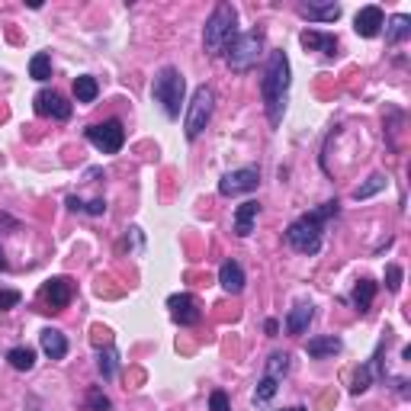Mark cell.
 <instances>
[{
    "mask_svg": "<svg viewBox=\"0 0 411 411\" xmlns=\"http://www.w3.org/2000/svg\"><path fill=\"white\" fill-rule=\"evenodd\" d=\"M299 42H303L309 51H325V55H335V49H337V39H335V35L315 33V29H305V33L299 35Z\"/></svg>",
    "mask_w": 411,
    "mask_h": 411,
    "instance_id": "obj_17",
    "label": "cell"
},
{
    "mask_svg": "<svg viewBox=\"0 0 411 411\" xmlns=\"http://www.w3.org/2000/svg\"><path fill=\"white\" fill-rule=\"evenodd\" d=\"M67 206H71V209H84V202H81V200H77V196H67Z\"/></svg>",
    "mask_w": 411,
    "mask_h": 411,
    "instance_id": "obj_36",
    "label": "cell"
},
{
    "mask_svg": "<svg viewBox=\"0 0 411 411\" xmlns=\"http://www.w3.org/2000/svg\"><path fill=\"white\" fill-rule=\"evenodd\" d=\"M260 184V170L257 168H238L228 170L222 180H218V193L222 196H238V193H251Z\"/></svg>",
    "mask_w": 411,
    "mask_h": 411,
    "instance_id": "obj_8",
    "label": "cell"
},
{
    "mask_svg": "<svg viewBox=\"0 0 411 411\" xmlns=\"http://www.w3.org/2000/svg\"><path fill=\"white\" fill-rule=\"evenodd\" d=\"M277 389H280V379H273V376H264L257 382V389H254V402L257 405H264V402H270L273 395H277Z\"/></svg>",
    "mask_w": 411,
    "mask_h": 411,
    "instance_id": "obj_26",
    "label": "cell"
},
{
    "mask_svg": "<svg viewBox=\"0 0 411 411\" xmlns=\"http://www.w3.org/2000/svg\"><path fill=\"white\" fill-rule=\"evenodd\" d=\"M84 212H90V216H103V212H106V202L93 200V202H87V206H84Z\"/></svg>",
    "mask_w": 411,
    "mask_h": 411,
    "instance_id": "obj_35",
    "label": "cell"
},
{
    "mask_svg": "<svg viewBox=\"0 0 411 411\" xmlns=\"http://www.w3.org/2000/svg\"><path fill=\"white\" fill-rule=\"evenodd\" d=\"M35 113L65 122V119H71V103H67L65 97H58L55 90H39L35 93Z\"/></svg>",
    "mask_w": 411,
    "mask_h": 411,
    "instance_id": "obj_10",
    "label": "cell"
},
{
    "mask_svg": "<svg viewBox=\"0 0 411 411\" xmlns=\"http://www.w3.org/2000/svg\"><path fill=\"white\" fill-rule=\"evenodd\" d=\"M289 84H293V74H289V58H286V51H270L264 77H260V97H264V109H267L270 126H280V122H283Z\"/></svg>",
    "mask_w": 411,
    "mask_h": 411,
    "instance_id": "obj_1",
    "label": "cell"
},
{
    "mask_svg": "<svg viewBox=\"0 0 411 411\" xmlns=\"http://www.w3.org/2000/svg\"><path fill=\"white\" fill-rule=\"evenodd\" d=\"M299 13L309 19H319V23H335L337 17H341V7L337 3H328V7H315V3H303L299 7Z\"/></svg>",
    "mask_w": 411,
    "mask_h": 411,
    "instance_id": "obj_19",
    "label": "cell"
},
{
    "mask_svg": "<svg viewBox=\"0 0 411 411\" xmlns=\"http://www.w3.org/2000/svg\"><path fill=\"white\" fill-rule=\"evenodd\" d=\"M408 35H411V19L405 17V13L392 17V23H389V29H386V42L389 45H398L402 39H408Z\"/></svg>",
    "mask_w": 411,
    "mask_h": 411,
    "instance_id": "obj_21",
    "label": "cell"
},
{
    "mask_svg": "<svg viewBox=\"0 0 411 411\" xmlns=\"http://www.w3.org/2000/svg\"><path fill=\"white\" fill-rule=\"evenodd\" d=\"M369 376H373V366L366 363V366L357 369V376H353L350 392H353V395H363V392H366V389H369Z\"/></svg>",
    "mask_w": 411,
    "mask_h": 411,
    "instance_id": "obj_29",
    "label": "cell"
},
{
    "mask_svg": "<svg viewBox=\"0 0 411 411\" xmlns=\"http://www.w3.org/2000/svg\"><path fill=\"white\" fill-rule=\"evenodd\" d=\"M97 93H100V84H97V77L81 74V77L74 81V100H77V103H93V100H97Z\"/></svg>",
    "mask_w": 411,
    "mask_h": 411,
    "instance_id": "obj_20",
    "label": "cell"
},
{
    "mask_svg": "<svg viewBox=\"0 0 411 411\" xmlns=\"http://www.w3.org/2000/svg\"><path fill=\"white\" fill-rule=\"evenodd\" d=\"M264 55V33L260 29H248V33H238L225 49V61L235 74H248L257 58Z\"/></svg>",
    "mask_w": 411,
    "mask_h": 411,
    "instance_id": "obj_5",
    "label": "cell"
},
{
    "mask_svg": "<svg viewBox=\"0 0 411 411\" xmlns=\"http://www.w3.org/2000/svg\"><path fill=\"white\" fill-rule=\"evenodd\" d=\"M212 109H216V93H212V87H196L193 90V100H190V106H186V119H184V132L186 138L193 142V138H200L202 129L209 126L212 119Z\"/></svg>",
    "mask_w": 411,
    "mask_h": 411,
    "instance_id": "obj_6",
    "label": "cell"
},
{
    "mask_svg": "<svg viewBox=\"0 0 411 411\" xmlns=\"http://www.w3.org/2000/svg\"><path fill=\"white\" fill-rule=\"evenodd\" d=\"M29 74L35 77V81H49L51 77V58L45 55V51H35L33 61H29Z\"/></svg>",
    "mask_w": 411,
    "mask_h": 411,
    "instance_id": "obj_24",
    "label": "cell"
},
{
    "mask_svg": "<svg viewBox=\"0 0 411 411\" xmlns=\"http://www.w3.org/2000/svg\"><path fill=\"white\" fill-rule=\"evenodd\" d=\"M379 190H386V174H373L366 184H360L353 190V200H369V196H376Z\"/></svg>",
    "mask_w": 411,
    "mask_h": 411,
    "instance_id": "obj_23",
    "label": "cell"
},
{
    "mask_svg": "<svg viewBox=\"0 0 411 411\" xmlns=\"http://www.w3.org/2000/svg\"><path fill=\"white\" fill-rule=\"evenodd\" d=\"M277 331H280V325L270 319V321H267V335H270V337H277Z\"/></svg>",
    "mask_w": 411,
    "mask_h": 411,
    "instance_id": "obj_37",
    "label": "cell"
},
{
    "mask_svg": "<svg viewBox=\"0 0 411 411\" xmlns=\"http://www.w3.org/2000/svg\"><path fill=\"white\" fill-rule=\"evenodd\" d=\"M341 337L328 335V337H312L309 347H305V353L309 357H315V360H321V357H335V353H341Z\"/></svg>",
    "mask_w": 411,
    "mask_h": 411,
    "instance_id": "obj_18",
    "label": "cell"
},
{
    "mask_svg": "<svg viewBox=\"0 0 411 411\" xmlns=\"http://www.w3.org/2000/svg\"><path fill=\"white\" fill-rule=\"evenodd\" d=\"M312 315H315V309H312V305H296V309L286 315V331H289L293 337L305 335V331H309V325H312Z\"/></svg>",
    "mask_w": 411,
    "mask_h": 411,
    "instance_id": "obj_16",
    "label": "cell"
},
{
    "mask_svg": "<svg viewBox=\"0 0 411 411\" xmlns=\"http://www.w3.org/2000/svg\"><path fill=\"white\" fill-rule=\"evenodd\" d=\"M19 299H23V296H19L17 289H0V312H7V309H13V305H19Z\"/></svg>",
    "mask_w": 411,
    "mask_h": 411,
    "instance_id": "obj_32",
    "label": "cell"
},
{
    "mask_svg": "<svg viewBox=\"0 0 411 411\" xmlns=\"http://www.w3.org/2000/svg\"><path fill=\"white\" fill-rule=\"evenodd\" d=\"M84 135H87V142H90L93 148H100L103 154H116V152H122V145H126V129H122V122H116V119L100 122V126H90Z\"/></svg>",
    "mask_w": 411,
    "mask_h": 411,
    "instance_id": "obj_7",
    "label": "cell"
},
{
    "mask_svg": "<svg viewBox=\"0 0 411 411\" xmlns=\"http://www.w3.org/2000/svg\"><path fill=\"white\" fill-rule=\"evenodd\" d=\"M238 10L232 3H218L212 10L209 23H206V33H202V49L206 55H222L228 49V42L238 35Z\"/></svg>",
    "mask_w": 411,
    "mask_h": 411,
    "instance_id": "obj_3",
    "label": "cell"
},
{
    "mask_svg": "<svg viewBox=\"0 0 411 411\" xmlns=\"http://www.w3.org/2000/svg\"><path fill=\"white\" fill-rule=\"evenodd\" d=\"M373 296H376V283H369V280H360V283H357V289H353V303H357V309L366 312L369 303H373Z\"/></svg>",
    "mask_w": 411,
    "mask_h": 411,
    "instance_id": "obj_25",
    "label": "cell"
},
{
    "mask_svg": "<svg viewBox=\"0 0 411 411\" xmlns=\"http://www.w3.org/2000/svg\"><path fill=\"white\" fill-rule=\"evenodd\" d=\"M209 408L212 411H232V405H228V395L222 392V389H216V392L209 395Z\"/></svg>",
    "mask_w": 411,
    "mask_h": 411,
    "instance_id": "obj_33",
    "label": "cell"
},
{
    "mask_svg": "<svg viewBox=\"0 0 411 411\" xmlns=\"http://www.w3.org/2000/svg\"><path fill=\"white\" fill-rule=\"evenodd\" d=\"M7 360L13 369H19V373H29V369L35 366V350H29V347H13V350L7 353Z\"/></svg>",
    "mask_w": 411,
    "mask_h": 411,
    "instance_id": "obj_22",
    "label": "cell"
},
{
    "mask_svg": "<svg viewBox=\"0 0 411 411\" xmlns=\"http://www.w3.org/2000/svg\"><path fill=\"white\" fill-rule=\"evenodd\" d=\"M218 283H222V289L232 296H238L244 289V270L238 260H225L222 267H218Z\"/></svg>",
    "mask_w": 411,
    "mask_h": 411,
    "instance_id": "obj_13",
    "label": "cell"
},
{
    "mask_svg": "<svg viewBox=\"0 0 411 411\" xmlns=\"http://www.w3.org/2000/svg\"><path fill=\"white\" fill-rule=\"evenodd\" d=\"M87 408L90 411H109L113 405H109V398L100 392V389H90V392H87Z\"/></svg>",
    "mask_w": 411,
    "mask_h": 411,
    "instance_id": "obj_30",
    "label": "cell"
},
{
    "mask_svg": "<svg viewBox=\"0 0 411 411\" xmlns=\"http://www.w3.org/2000/svg\"><path fill=\"white\" fill-rule=\"evenodd\" d=\"M19 222L13 216H7V212H0V232H17Z\"/></svg>",
    "mask_w": 411,
    "mask_h": 411,
    "instance_id": "obj_34",
    "label": "cell"
},
{
    "mask_svg": "<svg viewBox=\"0 0 411 411\" xmlns=\"http://www.w3.org/2000/svg\"><path fill=\"white\" fill-rule=\"evenodd\" d=\"M286 373H289V357H286V353H273V357L267 360V376L283 379Z\"/></svg>",
    "mask_w": 411,
    "mask_h": 411,
    "instance_id": "obj_27",
    "label": "cell"
},
{
    "mask_svg": "<svg viewBox=\"0 0 411 411\" xmlns=\"http://www.w3.org/2000/svg\"><path fill=\"white\" fill-rule=\"evenodd\" d=\"M0 270H7V260H3V251H0Z\"/></svg>",
    "mask_w": 411,
    "mask_h": 411,
    "instance_id": "obj_38",
    "label": "cell"
},
{
    "mask_svg": "<svg viewBox=\"0 0 411 411\" xmlns=\"http://www.w3.org/2000/svg\"><path fill=\"white\" fill-rule=\"evenodd\" d=\"M39 341H42V350L49 360H65L67 353V341L61 331H55V328H45L42 335H39Z\"/></svg>",
    "mask_w": 411,
    "mask_h": 411,
    "instance_id": "obj_15",
    "label": "cell"
},
{
    "mask_svg": "<svg viewBox=\"0 0 411 411\" xmlns=\"http://www.w3.org/2000/svg\"><path fill=\"white\" fill-rule=\"evenodd\" d=\"M286 411H305V408H303V405H296V408H286Z\"/></svg>",
    "mask_w": 411,
    "mask_h": 411,
    "instance_id": "obj_39",
    "label": "cell"
},
{
    "mask_svg": "<svg viewBox=\"0 0 411 411\" xmlns=\"http://www.w3.org/2000/svg\"><path fill=\"white\" fill-rule=\"evenodd\" d=\"M386 26V19H382V10L376 7V3H369V7H363L360 13H357V19H353V29L363 35V39H373V35H379V29Z\"/></svg>",
    "mask_w": 411,
    "mask_h": 411,
    "instance_id": "obj_11",
    "label": "cell"
},
{
    "mask_svg": "<svg viewBox=\"0 0 411 411\" xmlns=\"http://www.w3.org/2000/svg\"><path fill=\"white\" fill-rule=\"evenodd\" d=\"M116 357H119V353H116V347H113V344L106 347V353H100V373H103V379L116 376Z\"/></svg>",
    "mask_w": 411,
    "mask_h": 411,
    "instance_id": "obj_28",
    "label": "cell"
},
{
    "mask_svg": "<svg viewBox=\"0 0 411 411\" xmlns=\"http://www.w3.org/2000/svg\"><path fill=\"white\" fill-rule=\"evenodd\" d=\"M386 286H389V293H398V289H402V267L389 264L386 267Z\"/></svg>",
    "mask_w": 411,
    "mask_h": 411,
    "instance_id": "obj_31",
    "label": "cell"
},
{
    "mask_svg": "<svg viewBox=\"0 0 411 411\" xmlns=\"http://www.w3.org/2000/svg\"><path fill=\"white\" fill-rule=\"evenodd\" d=\"M257 212H260V202H254V200L241 202V206L235 209V235L238 238H248L254 232V218H257Z\"/></svg>",
    "mask_w": 411,
    "mask_h": 411,
    "instance_id": "obj_14",
    "label": "cell"
},
{
    "mask_svg": "<svg viewBox=\"0 0 411 411\" xmlns=\"http://www.w3.org/2000/svg\"><path fill=\"white\" fill-rule=\"evenodd\" d=\"M337 216V202H325L319 206L315 212H305L293 222V225L286 228V241L289 248H296L299 254H319L321 251V225H325V218Z\"/></svg>",
    "mask_w": 411,
    "mask_h": 411,
    "instance_id": "obj_2",
    "label": "cell"
},
{
    "mask_svg": "<svg viewBox=\"0 0 411 411\" xmlns=\"http://www.w3.org/2000/svg\"><path fill=\"white\" fill-rule=\"evenodd\" d=\"M168 309H170V319H174L177 325H184V328L200 325V319H202V312H200V305H196V299H193V296H186V293L170 296Z\"/></svg>",
    "mask_w": 411,
    "mask_h": 411,
    "instance_id": "obj_9",
    "label": "cell"
},
{
    "mask_svg": "<svg viewBox=\"0 0 411 411\" xmlns=\"http://www.w3.org/2000/svg\"><path fill=\"white\" fill-rule=\"evenodd\" d=\"M154 103H161L164 109V116L168 119H177L180 116V106H184V97H186V81L184 74L177 71V67H161L158 74H154Z\"/></svg>",
    "mask_w": 411,
    "mask_h": 411,
    "instance_id": "obj_4",
    "label": "cell"
},
{
    "mask_svg": "<svg viewBox=\"0 0 411 411\" xmlns=\"http://www.w3.org/2000/svg\"><path fill=\"white\" fill-rule=\"evenodd\" d=\"M71 293H74V289H71V280H65V277H55L42 286V299L51 309H65V305L71 303Z\"/></svg>",
    "mask_w": 411,
    "mask_h": 411,
    "instance_id": "obj_12",
    "label": "cell"
}]
</instances>
